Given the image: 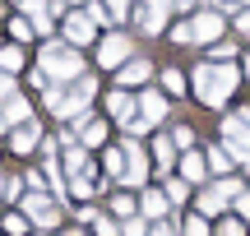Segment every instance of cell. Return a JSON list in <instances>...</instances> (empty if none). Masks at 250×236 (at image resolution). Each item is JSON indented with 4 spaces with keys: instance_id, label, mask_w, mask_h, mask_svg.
Segmentation results:
<instances>
[{
    "instance_id": "cell-1",
    "label": "cell",
    "mask_w": 250,
    "mask_h": 236,
    "mask_svg": "<svg viewBox=\"0 0 250 236\" xmlns=\"http://www.w3.org/2000/svg\"><path fill=\"white\" fill-rule=\"evenodd\" d=\"M236 79H241L236 65H218V60L195 65V93H199L204 107H223V102L236 93Z\"/></svg>"
},
{
    "instance_id": "cell-2",
    "label": "cell",
    "mask_w": 250,
    "mask_h": 236,
    "mask_svg": "<svg viewBox=\"0 0 250 236\" xmlns=\"http://www.w3.org/2000/svg\"><path fill=\"white\" fill-rule=\"evenodd\" d=\"M241 199V181L236 176H218L213 185H204L199 190V218H218V213L227 209V204Z\"/></svg>"
},
{
    "instance_id": "cell-3",
    "label": "cell",
    "mask_w": 250,
    "mask_h": 236,
    "mask_svg": "<svg viewBox=\"0 0 250 236\" xmlns=\"http://www.w3.org/2000/svg\"><path fill=\"white\" fill-rule=\"evenodd\" d=\"M42 79H56V83L79 79V56H74L70 46H51V42H46V51H42Z\"/></svg>"
},
{
    "instance_id": "cell-4",
    "label": "cell",
    "mask_w": 250,
    "mask_h": 236,
    "mask_svg": "<svg viewBox=\"0 0 250 236\" xmlns=\"http://www.w3.org/2000/svg\"><path fill=\"white\" fill-rule=\"evenodd\" d=\"M23 213H28V222H33L37 232H51V227H61V204L51 199V195H23Z\"/></svg>"
},
{
    "instance_id": "cell-5",
    "label": "cell",
    "mask_w": 250,
    "mask_h": 236,
    "mask_svg": "<svg viewBox=\"0 0 250 236\" xmlns=\"http://www.w3.org/2000/svg\"><path fill=\"white\" fill-rule=\"evenodd\" d=\"M162 116H167V98H162V93H144V98H139V116H134L130 130H134V135H148Z\"/></svg>"
},
{
    "instance_id": "cell-6",
    "label": "cell",
    "mask_w": 250,
    "mask_h": 236,
    "mask_svg": "<svg viewBox=\"0 0 250 236\" xmlns=\"http://www.w3.org/2000/svg\"><path fill=\"white\" fill-rule=\"evenodd\" d=\"M121 153H125V185H144V176H148V157H144L139 139H125Z\"/></svg>"
},
{
    "instance_id": "cell-7",
    "label": "cell",
    "mask_w": 250,
    "mask_h": 236,
    "mask_svg": "<svg viewBox=\"0 0 250 236\" xmlns=\"http://www.w3.org/2000/svg\"><path fill=\"white\" fill-rule=\"evenodd\" d=\"M223 139H227V153H232V157L250 162V130H246L236 116H227V120H223Z\"/></svg>"
},
{
    "instance_id": "cell-8",
    "label": "cell",
    "mask_w": 250,
    "mask_h": 236,
    "mask_svg": "<svg viewBox=\"0 0 250 236\" xmlns=\"http://www.w3.org/2000/svg\"><path fill=\"white\" fill-rule=\"evenodd\" d=\"M125 56H130V37H107V42H102V51H98V60L107 65V70H121V60Z\"/></svg>"
},
{
    "instance_id": "cell-9",
    "label": "cell",
    "mask_w": 250,
    "mask_h": 236,
    "mask_svg": "<svg viewBox=\"0 0 250 236\" xmlns=\"http://www.w3.org/2000/svg\"><path fill=\"white\" fill-rule=\"evenodd\" d=\"M107 111H111L116 120H125V125H134V116H139V102H134L125 88H116V93L107 98Z\"/></svg>"
},
{
    "instance_id": "cell-10",
    "label": "cell",
    "mask_w": 250,
    "mask_h": 236,
    "mask_svg": "<svg viewBox=\"0 0 250 236\" xmlns=\"http://www.w3.org/2000/svg\"><path fill=\"white\" fill-rule=\"evenodd\" d=\"M190 28H195V42H218V37H223V14L208 9V14H199Z\"/></svg>"
},
{
    "instance_id": "cell-11",
    "label": "cell",
    "mask_w": 250,
    "mask_h": 236,
    "mask_svg": "<svg viewBox=\"0 0 250 236\" xmlns=\"http://www.w3.org/2000/svg\"><path fill=\"white\" fill-rule=\"evenodd\" d=\"M37 139H42L37 120H23V125H14V135H9V148H14V153H33Z\"/></svg>"
},
{
    "instance_id": "cell-12",
    "label": "cell",
    "mask_w": 250,
    "mask_h": 236,
    "mask_svg": "<svg viewBox=\"0 0 250 236\" xmlns=\"http://www.w3.org/2000/svg\"><path fill=\"white\" fill-rule=\"evenodd\" d=\"M139 218L162 222V218H167V195H162V190H144L139 195Z\"/></svg>"
},
{
    "instance_id": "cell-13",
    "label": "cell",
    "mask_w": 250,
    "mask_h": 236,
    "mask_svg": "<svg viewBox=\"0 0 250 236\" xmlns=\"http://www.w3.org/2000/svg\"><path fill=\"white\" fill-rule=\"evenodd\" d=\"M5 107H0V125H23L28 120V102L19 98V93H9V98H0Z\"/></svg>"
},
{
    "instance_id": "cell-14",
    "label": "cell",
    "mask_w": 250,
    "mask_h": 236,
    "mask_svg": "<svg viewBox=\"0 0 250 236\" xmlns=\"http://www.w3.org/2000/svg\"><path fill=\"white\" fill-rule=\"evenodd\" d=\"M204 172H208V162L199 153H181V181H186V185H199Z\"/></svg>"
},
{
    "instance_id": "cell-15",
    "label": "cell",
    "mask_w": 250,
    "mask_h": 236,
    "mask_svg": "<svg viewBox=\"0 0 250 236\" xmlns=\"http://www.w3.org/2000/svg\"><path fill=\"white\" fill-rule=\"evenodd\" d=\"M93 176H98V172H93V162L83 167V172L70 176V195H74V199H93V190H98V181H93Z\"/></svg>"
},
{
    "instance_id": "cell-16",
    "label": "cell",
    "mask_w": 250,
    "mask_h": 236,
    "mask_svg": "<svg viewBox=\"0 0 250 236\" xmlns=\"http://www.w3.org/2000/svg\"><path fill=\"white\" fill-rule=\"evenodd\" d=\"M65 37H70L74 46L93 42V19H88V14H70V23H65Z\"/></svg>"
},
{
    "instance_id": "cell-17",
    "label": "cell",
    "mask_w": 250,
    "mask_h": 236,
    "mask_svg": "<svg viewBox=\"0 0 250 236\" xmlns=\"http://www.w3.org/2000/svg\"><path fill=\"white\" fill-rule=\"evenodd\" d=\"M153 74V65L148 60H130V65H121V88H130V83H144Z\"/></svg>"
},
{
    "instance_id": "cell-18",
    "label": "cell",
    "mask_w": 250,
    "mask_h": 236,
    "mask_svg": "<svg viewBox=\"0 0 250 236\" xmlns=\"http://www.w3.org/2000/svg\"><path fill=\"white\" fill-rule=\"evenodd\" d=\"M153 157H158V167H162V172H171V162H176V144H171V135L153 139Z\"/></svg>"
},
{
    "instance_id": "cell-19",
    "label": "cell",
    "mask_w": 250,
    "mask_h": 236,
    "mask_svg": "<svg viewBox=\"0 0 250 236\" xmlns=\"http://www.w3.org/2000/svg\"><path fill=\"white\" fill-rule=\"evenodd\" d=\"M111 213H116V222L139 218V199H130V195H111Z\"/></svg>"
},
{
    "instance_id": "cell-20",
    "label": "cell",
    "mask_w": 250,
    "mask_h": 236,
    "mask_svg": "<svg viewBox=\"0 0 250 236\" xmlns=\"http://www.w3.org/2000/svg\"><path fill=\"white\" fill-rule=\"evenodd\" d=\"M204 162L213 167L218 176H227V172H232V153H227V148H208V157H204Z\"/></svg>"
},
{
    "instance_id": "cell-21",
    "label": "cell",
    "mask_w": 250,
    "mask_h": 236,
    "mask_svg": "<svg viewBox=\"0 0 250 236\" xmlns=\"http://www.w3.org/2000/svg\"><path fill=\"white\" fill-rule=\"evenodd\" d=\"M162 195H167V204H186V195H190V185L181 181V176H167V190H162Z\"/></svg>"
},
{
    "instance_id": "cell-22",
    "label": "cell",
    "mask_w": 250,
    "mask_h": 236,
    "mask_svg": "<svg viewBox=\"0 0 250 236\" xmlns=\"http://www.w3.org/2000/svg\"><path fill=\"white\" fill-rule=\"evenodd\" d=\"M181 236H213V232H208V218H199V213H190V218L181 222Z\"/></svg>"
},
{
    "instance_id": "cell-23",
    "label": "cell",
    "mask_w": 250,
    "mask_h": 236,
    "mask_svg": "<svg viewBox=\"0 0 250 236\" xmlns=\"http://www.w3.org/2000/svg\"><path fill=\"white\" fill-rule=\"evenodd\" d=\"M107 176H111V181H125V153H121V148L107 153Z\"/></svg>"
},
{
    "instance_id": "cell-24",
    "label": "cell",
    "mask_w": 250,
    "mask_h": 236,
    "mask_svg": "<svg viewBox=\"0 0 250 236\" xmlns=\"http://www.w3.org/2000/svg\"><path fill=\"white\" fill-rule=\"evenodd\" d=\"M171 144H176L181 153H190V148H195V130H190V125H176V130H171Z\"/></svg>"
},
{
    "instance_id": "cell-25",
    "label": "cell",
    "mask_w": 250,
    "mask_h": 236,
    "mask_svg": "<svg viewBox=\"0 0 250 236\" xmlns=\"http://www.w3.org/2000/svg\"><path fill=\"white\" fill-rule=\"evenodd\" d=\"M19 65H23V51H19V46H5V51H0V74L19 70Z\"/></svg>"
},
{
    "instance_id": "cell-26",
    "label": "cell",
    "mask_w": 250,
    "mask_h": 236,
    "mask_svg": "<svg viewBox=\"0 0 250 236\" xmlns=\"http://www.w3.org/2000/svg\"><path fill=\"white\" fill-rule=\"evenodd\" d=\"M162 88H167V93H186V79H181V70H162Z\"/></svg>"
},
{
    "instance_id": "cell-27",
    "label": "cell",
    "mask_w": 250,
    "mask_h": 236,
    "mask_svg": "<svg viewBox=\"0 0 250 236\" xmlns=\"http://www.w3.org/2000/svg\"><path fill=\"white\" fill-rule=\"evenodd\" d=\"M5 232L9 236H28V218H23V213H9V218H5Z\"/></svg>"
},
{
    "instance_id": "cell-28",
    "label": "cell",
    "mask_w": 250,
    "mask_h": 236,
    "mask_svg": "<svg viewBox=\"0 0 250 236\" xmlns=\"http://www.w3.org/2000/svg\"><path fill=\"white\" fill-rule=\"evenodd\" d=\"M93 232H98V236H116L121 222H116V218H102V213H98V218H93Z\"/></svg>"
},
{
    "instance_id": "cell-29",
    "label": "cell",
    "mask_w": 250,
    "mask_h": 236,
    "mask_svg": "<svg viewBox=\"0 0 250 236\" xmlns=\"http://www.w3.org/2000/svg\"><path fill=\"white\" fill-rule=\"evenodd\" d=\"M121 236H148V218H130V222H121Z\"/></svg>"
},
{
    "instance_id": "cell-30",
    "label": "cell",
    "mask_w": 250,
    "mask_h": 236,
    "mask_svg": "<svg viewBox=\"0 0 250 236\" xmlns=\"http://www.w3.org/2000/svg\"><path fill=\"white\" fill-rule=\"evenodd\" d=\"M171 42H195V28H190V23H176V28H171Z\"/></svg>"
},
{
    "instance_id": "cell-31",
    "label": "cell",
    "mask_w": 250,
    "mask_h": 236,
    "mask_svg": "<svg viewBox=\"0 0 250 236\" xmlns=\"http://www.w3.org/2000/svg\"><path fill=\"white\" fill-rule=\"evenodd\" d=\"M107 14L111 19H125V14H130V0H107Z\"/></svg>"
},
{
    "instance_id": "cell-32",
    "label": "cell",
    "mask_w": 250,
    "mask_h": 236,
    "mask_svg": "<svg viewBox=\"0 0 250 236\" xmlns=\"http://www.w3.org/2000/svg\"><path fill=\"white\" fill-rule=\"evenodd\" d=\"M218 236H246V232H241V222L227 218V222H218Z\"/></svg>"
},
{
    "instance_id": "cell-33",
    "label": "cell",
    "mask_w": 250,
    "mask_h": 236,
    "mask_svg": "<svg viewBox=\"0 0 250 236\" xmlns=\"http://www.w3.org/2000/svg\"><path fill=\"white\" fill-rule=\"evenodd\" d=\"M5 195H9V199H19V195H23V181H19V176H9V181H5Z\"/></svg>"
},
{
    "instance_id": "cell-34",
    "label": "cell",
    "mask_w": 250,
    "mask_h": 236,
    "mask_svg": "<svg viewBox=\"0 0 250 236\" xmlns=\"http://www.w3.org/2000/svg\"><path fill=\"white\" fill-rule=\"evenodd\" d=\"M88 19H93V23H107L111 14H107V5H88Z\"/></svg>"
},
{
    "instance_id": "cell-35",
    "label": "cell",
    "mask_w": 250,
    "mask_h": 236,
    "mask_svg": "<svg viewBox=\"0 0 250 236\" xmlns=\"http://www.w3.org/2000/svg\"><path fill=\"white\" fill-rule=\"evenodd\" d=\"M148 236H176V227H171V222H153Z\"/></svg>"
},
{
    "instance_id": "cell-36",
    "label": "cell",
    "mask_w": 250,
    "mask_h": 236,
    "mask_svg": "<svg viewBox=\"0 0 250 236\" xmlns=\"http://www.w3.org/2000/svg\"><path fill=\"white\" fill-rule=\"evenodd\" d=\"M14 37L23 42V37H33V23H23V19H14Z\"/></svg>"
},
{
    "instance_id": "cell-37",
    "label": "cell",
    "mask_w": 250,
    "mask_h": 236,
    "mask_svg": "<svg viewBox=\"0 0 250 236\" xmlns=\"http://www.w3.org/2000/svg\"><path fill=\"white\" fill-rule=\"evenodd\" d=\"M236 33L250 37V9H241V14H236Z\"/></svg>"
},
{
    "instance_id": "cell-38",
    "label": "cell",
    "mask_w": 250,
    "mask_h": 236,
    "mask_svg": "<svg viewBox=\"0 0 250 236\" xmlns=\"http://www.w3.org/2000/svg\"><path fill=\"white\" fill-rule=\"evenodd\" d=\"M236 213H241V218L250 222V195H246V190H241V199H236Z\"/></svg>"
},
{
    "instance_id": "cell-39",
    "label": "cell",
    "mask_w": 250,
    "mask_h": 236,
    "mask_svg": "<svg viewBox=\"0 0 250 236\" xmlns=\"http://www.w3.org/2000/svg\"><path fill=\"white\" fill-rule=\"evenodd\" d=\"M236 120H241V125L250 130V107H246V111H236Z\"/></svg>"
},
{
    "instance_id": "cell-40",
    "label": "cell",
    "mask_w": 250,
    "mask_h": 236,
    "mask_svg": "<svg viewBox=\"0 0 250 236\" xmlns=\"http://www.w3.org/2000/svg\"><path fill=\"white\" fill-rule=\"evenodd\" d=\"M61 236H88V232H79V227H74V232H61Z\"/></svg>"
},
{
    "instance_id": "cell-41",
    "label": "cell",
    "mask_w": 250,
    "mask_h": 236,
    "mask_svg": "<svg viewBox=\"0 0 250 236\" xmlns=\"http://www.w3.org/2000/svg\"><path fill=\"white\" fill-rule=\"evenodd\" d=\"M0 195H5V176H0Z\"/></svg>"
},
{
    "instance_id": "cell-42",
    "label": "cell",
    "mask_w": 250,
    "mask_h": 236,
    "mask_svg": "<svg viewBox=\"0 0 250 236\" xmlns=\"http://www.w3.org/2000/svg\"><path fill=\"white\" fill-rule=\"evenodd\" d=\"M246 74H250V56H246Z\"/></svg>"
},
{
    "instance_id": "cell-43",
    "label": "cell",
    "mask_w": 250,
    "mask_h": 236,
    "mask_svg": "<svg viewBox=\"0 0 250 236\" xmlns=\"http://www.w3.org/2000/svg\"><path fill=\"white\" fill-rule=\"evenodd\" d=\"M241 5H250V0H241Z\"/></svg>"
},
{
    "instance_id": "cell-44",
    "label": "cell",
    "mask_w": 250,
    "mask_h": 236,
    "mask_svg": "<svg viewBox=\"0 0 250 236\" xmlns=\"http://www.w3.org/2000/svg\"><path fill=\"white\" fill-rule=\"evenodd\" d=\"M74 5H79V0H74Z\"/></svg>"
},
{
    "instance_id": "cell-45",
    "label": "cell",
    "mask_w": 250,
    "mask_h": 236,
    "mask_svg": "<svg viewBox=\"0 0 250 236\" xmlns=\"http://www.w3.org/2000/svg\"><path fill=\"white\" fill-rule=\"evenodd\" d=\"M37 236H42V232H37Z\"/></svg>"
},
{
    "instance_id": "cell-46",
    "label": "cell",
    "mask_w": 250,
    "mask_h": 236,
    "mask_svg": "<svg viewBox=\"0 0 250 236\" xmlns=\"http://www.w3.org/2000/svg\"><path fill=\"white\" fill-rule=\"evenodd\" d=\"M246 167H250V162H246Z\"/></svg>"
}]
</instances>
